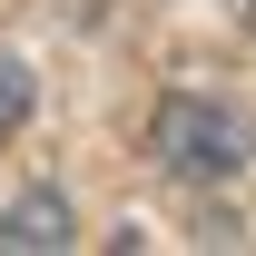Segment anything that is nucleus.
Returning a JSON list of instances; mask_svg holds the SVG:
<instances>
[{
    "label": "nucleus",
    "instance_id": "nucleus-1",
    "mask_svg": "<svg viewBox=\"0 0 256 256\" xmlns=\"http://www.w3.org/2000/svg\"><path fill=\"white\" fill-rule=\"evenodd\" d=\"M148 148H158L168 178H188V188H226V178H246V158H256V118L236 108V98L178 89V98H158Z\"/></svg>",
    "mask_w": 256,
    "mask_h": 256
},
{
    "label": "nucleus",
    "instance_id": "nucleus-2",
    "mask_svg": "<svg viewBox=\"0 0 256 256\" xmlns=\"http://www.w3.org/2000/svg\"><path fill=\"white\" fill-rule=\"evenodd\" d=\"M79 226H69V197L60 188H30L20 207H0V256H50V246H69Z\"/></svg>",
    "mask_w": 256,
    "mask_h": 256
},
{
    "label": "nucleus",
    "instance_id": "nucleus-3",
    "mask_svg": "<svg viewBox=\"0 0 256 256\" xmlns=\"http://www.w3.org/2000/svg\"><path fill=\"white\" fill-rule=\"evenodd\" d=\"M20 118H30V69H20L10 50H0V138H10Z\"/></svg>",
    "mask_w": 256,
    "mask_h": 256
}]
</instances>
